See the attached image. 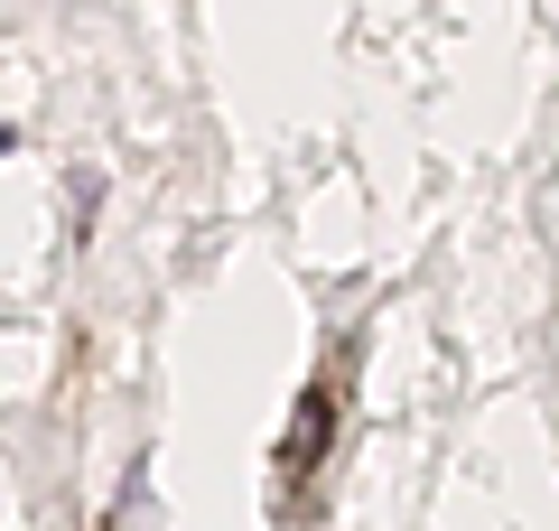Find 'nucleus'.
I'll use <instances>...</instances> for the list:
<instances>
[{"mask_svg":"<svg viewBox=\"0 0 559 531\" xmlns=\"http://www.w3.org/2000/svg\"><path fill=\"white\" fill-rule=\"evenodd\" d=\"M326 429H336V392H308V401H299V420H289V448H280V467L308 475V467L326 457Z\"/></svg>","mask_w":559,"mask_h":531,"instance_id":"f257e3e1","label":"nucleus"},{"mask_svg":"<svg viewBox=\"0 0 559 531\" xmlns=\"http://www.w3.org/2000/svg\"><path fill=\"white\" fill-rule=\"evenodd\" d=\"M0 158H10V131H0Z\"/></svg>","mask_w":559,"mask_h":531,"instance_id":"f03ea898","label":"nucleus"}]
</instances>
